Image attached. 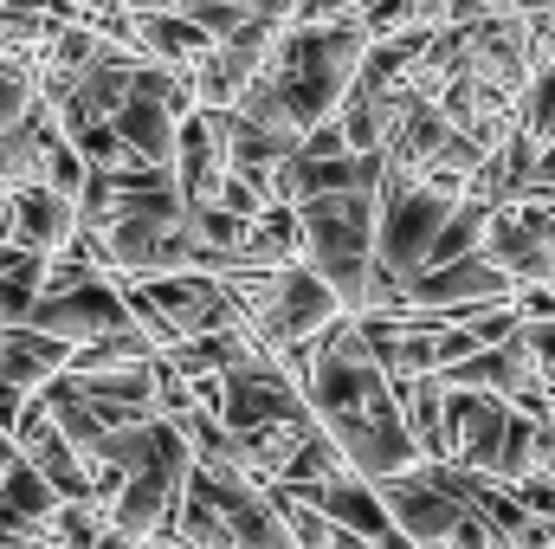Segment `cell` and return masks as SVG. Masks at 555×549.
I'll use <instances>...</instances> for the list:
<instances>
[{
    "instance_id": "cell-1",
    "label": "cell",
    "mask_w": 555,
    "mask_h": 549,
    "mask_svg": "<svg viewBox=\"0 0 555 549\" xmlns=\"http://www.w3.org/2000/svg\"><path fill=\"white\" fill-rule=\"evenodd\" d=\"M304 395H310V413L323 420V433L343 446L349 472L382 485V478H401V472L426 465L414 426L401 413V395L382 375V362H375V349H369V336L349 310L323 330V356H317Z\"/></svg>"
},
{
    "instance_id": "cell-2",
    "label": "cell",
    "mask_w": 555,
    "mask_h": 549,
    "mask_svg": "<svg viewBox=\"0 0 555 549\" xmlns=\"http://www.w3.org/2000/svg\"><path fill=\"white\" fill-rule=\"evenodd\" d=\"M375 220H382L375 188H330L297 201V259L330 278L349 317L369 310L375 291Z\"/></svg>"
},
{
    "instance_id": "cell-3",
    "label": "cell",
    "mask_w": 555,
    "mask_h": 549,
    "mask_svg": "<svg viewBox=\"0 0 555 549\" xmlns=\"http://www.w3.org/2000/svg\"><path fill=\"white\" fill-rule=\"evenodd\" d=\"M452 207H459V194L420 181L408 162L388 155V175H382V220H375V272L401 284V304H408V284L426 272L433 240H439V227H446Z\"/></svg>"
},
{
    "instance_id": "cell-4",
    "label": "cell",
    "mask_w": 555,
    "mask_h": 549,
    "mask_svg": "<svg viewBox=\"0 0 555 549\" xmlns=\"http://www.w3.org/2000/svg\"><path fill=\"white\" fill-rule=\"evenodd\" d=\"M26 323H39L46 336H59V343L78 349V343H98V336L137 323V310H130V291H124V284H111V278L91 272L85 284H72V291H46Z\"/></svg>"
},
{
    "instance_id": "cell-5",
    "label": "cell",
    "mask_w": 555,
    "mask_h": 549,
    "mask_svg": "<svg viewBox=\"0 0 555 549\" xmlns=\"http://www.w3.org/2000/svg\"><path fill=\"white\" fill-rule=\"evenodd\" d=\"M382 505H388V518H395L420 549H452L465 511H472L459 491H446V485L433 478V465H414V472H401V478H382Z\"/></svg>"
},
{
    "instance_id": "cell-6",
    "label": "cell",
    "mask_w": 555,
    "mask_h": 549,
    "mask_svg": "<svg viewBox=\"0 0 555 549\" xmlns=\"http://www.w3.org/2000/svg\"><path fill=\"white\" fill-rule=\"evenodd\" d=\"M511 420L517 408L504 395H485V388H446V439H452V459L465 472H498L504 459V439H511Z\"/></svg>"
},
{
    "instance_id": "cell-7",
    "label": "cell",
    "mask_w": 555,
    "mask_h": 549,
    "mask_svg": "<svg viewBox=\"0 0 555 549\" xmlns=\"http://www.w3.org/2000/svg\"><path fill=\"white\" fill-rule=\"evenodd\" d=\"M491 297H517V278L504 272L485 246L465 253V259L426 266L408 284V304H420V310H465V304H491Z\"/></svg>"
},
{
    "instance_id": "cell-8",
    "label": "cell",
    "mask_w": 555,
    "mask_h": 549,
    "mask_svg": "<svg viewBox=\"0 0 555 549\" xmlns=\"http://www.w3.org/2000/svg\"><path fill=\"white\" fill-rule=\"evenodd\" d=\"M220 181H227V124L220 111H188L175 137V188L188 207H207L220 201Z\"/></svg>"
},
{
    "instance_id": "cell-9",
    "label": "cell",
    "mask_w": 555,
    "mask_h": 549,
    "mask_svg": "<svg viewBox=\"0 0 555 549\" xmlns=\"http://www.w3.org/2000/svg\"><path fill=\"white\" fill-rule=\"evenodd\" d=\"M7 240L33 246V253H59L78 240V201L59 194L52 181H33V188H13V214H7Z\"/></svg>"
},
{
    "instance_id": "cell-10",
    "label": "cell",
    "mask_w": 555,
    "mask_h": 549,
    "mask_svg": "<svg viewBox=\"0 0 555 549\" xmlns=\"http://www.w3.org/2000/svg\"><path fill=\"white\" fill-rule=\"evenodd\" d=\"M65 362H72V343L46 336L39 323H0V388L39 395Z\"/></svg>"
},
{
    "instance_id": "cell-11",
    "label": "cell",
    "mask_w": 555,
    "mask_h": 549,
    "mask_svg": "<svg viewBox=\"0 0 555 549\" xmlns=\"http://www.w3.org/2000/svg\"><path fill=\"white\" fill-rule=\"evenodd\" d=\"M266 59H272V52H259V46L220 39L201 65H188V78H194V104H201V111H233V104L253 91V78L266 72Z\"/></svg>"
},
{
    "instance_id": "cell-12",
    "label": "cell",
    "mask_w": 555,
    "mask_h": 549,
    "mask_svg": "<svg viewBox=\"0 0 555 549\" xmlns=\"http://www.w3.org/2000/svg\"><path fill=\"white\" fill-rule=\"evenodd\" d=\"M137 52H149L155 65H201L220 39L194 20V13H181V7H168V13H130V33H124Z\"/></svg>"
},
{
    "instance_id": "cell-13",
    "label": "cell",
    "mask_w": 555,
    "mask_h": 549,
    "mask_svg": "<svg viewBox=\"0 0 555 549\" xmlns=\"http://www.w3.org/2000/svg\"><path fill=\"white\" fill-rule=\"evenodd\" d=\"M46 259L52 253H33L20 240H0V323H26L33 304L46 297Z\"/></svg>"
},
{
    "instance_id": "cell-14",
    "label": "cell",
    "mask_w": 555,
    "mask_h": 549,
    "mask_svg": "<svg viewBox=\"0 0 555 549\" xmlns=\"http://www.w3.org/2000/svg\"><path fill=\"white\" fill-rule=\"evenodd\" d=\"M39 98H46V91H39V72H33L20 52H0V130H13Z\"/></svg>"
},
{
    "instance_id": "cell-15",
    "label": "cell",
    "mask_w": 555,
    "mask_h": 549,
    "mask_svg": "<svg viewBox=\"0 0 555 549\" xmlns=\"http://www.w3.org/2000/svg\"><path fill=\"white\" fill-rule=\"evenodd\" d=\"M343 149H349L343 117H323L317 130H304V142H297V155H304V162H323V155H343Z\"/></svg>"
},
{
    "instance_id": "cell-16",
    "label": "cell",
    "mask_w": 555,
    "mask_h": 549,
    "mask_svg": "<svg viewBox=\"0 0 555 549\" xmlns=\"http://www.w3.org/2000/svg\"><path fill=\"white\" fill-rule=\"evenodd\" d=\"M524 343H530V356H537L543 382L555 388V317H550V323H524Z\"/></svg>"
},
{
    "instance_id": "cell-17",
    "label": "cell",
    "mask_w": 555,
    "mask_h": 549,
    "mask_svg": "<svg viewBox=\"0 0 555 549\" xmlns=\"http://www.w3.org/2000/svg\"><path fill=\"white\" fill-rule=\"evenodd\" d=\"M362 0H297V20L304 26H323V20H356Z\"/></svg>"
},
{
    "instance_id": "cell-18",
    "label": "cell",
    "mask_w": 555,
    "mask_h": 549,
    "mask_svg": "<svg viewBox=\"0 0 555 549\" xmlns=\"http://www.w3.org/2000/svg\"><path fill=\"white\" fill-rule=\"evenodd\" d=\"M524 194H537V201H555V142H543V149H537V168H530Z\"/></svg>"
},
{
    "instance_id": "cell-19",
    "label": "cell",
    "mask_w": 555,
    "mask_h": 549,
    "mask_svg": "<svg viewBox=\"0 0 555 549\" xmlns=\"http://www.w3.org/2000/svg\"><path fill=\"white\" fill-rule=\"evenodd\" d=\"M117 7H130V13H168V7H181V0H117Z\"/></svg>"
},
{
    "instance_id": "cell-20",
    "label": "cell",
    "mask_w": 555,
    "mask_h": 549,
    "mask_svg": "<svg viewBox=\"0 0 555 549\" xmlns=\"http://www.w3.org/2000/svg\"><path fill=\"white\" fill-rule=\"evenodd\" d=\"M491 7H524V0H491Z\"/></svg>"
},
{
    "instance_id": "cell-21",
    "label": "cell",
    "mask_w": 555,
    "mask_h": 549,
    "mask_svg": "<svg viewBox=\"0 0 555 549\" xmlns=\"http://www.w3.org/2000/svg\"><path fill=\"white\" fill-rule=\"evenodd\" d=\"M550 531H555V511H550Z\"/></svg>"
},
{
    "instance_id": "cell-22",
    "label": "cell",
    "mask_w": 555,
    "mask_h": 549,
    "mask_svg": "<svg viewBox=\"0 0 555 549\" xmlns=\"http://www.w3.org/2000/svg\"><path fill=\"white\" fill-rule=\"evenodd\" d=\"M550 549H555V544H550Z\"/></svg>"
}]
</instances>
